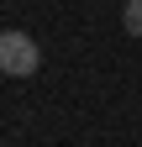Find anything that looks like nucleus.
<instances>
[{
  "label": "nucleus",
  "mask_w": 142,
  "mask_h": 147,
  "mask_svg": "<svg viewBox=\"0 0 142 147\" xmlns=\"http://www.w3.org/2000/svg\"><path fill=\"white\" fill-rule=\"evenodd\" d=\"M0 68H5L11 79H32V74L42 68V47L32 42V37H26L21 26L0 32Z\"/></svg>",
  "instance_id": "obj_1"
},
{
  "label": "nucleus",
  "mask_w": 142,
  "mask_h": 147,
  "mask_svg": "<svg viewBox=\"0 0 142 147\" xmlns=\"http://www.w3.org/2000/svg\"><path fill=\"white\" fill-rule=\"evenodd\" d=\"M121 26H126V37H142V0H126L121 5Z\"/></svg>",
  "instance_id": "obj_2"
}]
</instances>
